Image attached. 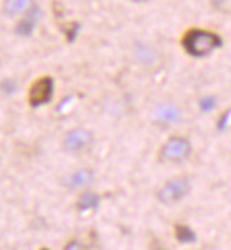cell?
I'll return each instance as SVG.
<instances>
[{"label":"cell","mask_w":231,"mask_h":250,"mask_svg":"<svg viewBox=\"0 0 231 250\" xmlns=\"http://www.w3.org/2000/svg\"><path fill=\"white\" fill-rule=\"evenodd\" d=\"M92 181V171L90 170H78L74 174H71L67 180V187L74 189V188H81L85 187L87 184H90Z\"/></svg>","instance_id":"obj_8"},{"label":"cell","mask_w":231,"mask_h":250,"mask_svg":"<svg viewBox=\"0 0 231 250\" xmlns=\"http://www.w3.org/2000/svg\"><path fill=\"white\" fill-rule=\"evenodd\" d=\"M182 109L172 102L159 104L153 109V119L162 125H175L182 120Z\"/></svg>","instance_id":"obj_6"},{"label":"cell","mask_w":231,"mask_h":250,"mask_svg":"<svg viewBox=\"0 0 231 250\" xmlns=\"http://www.w3.org/2000/svg\"><path fill=\"white\" fill-rule=\"evenodd\" d=\"M199 105H200V109L203 110L204 113H208V112H211L217 106V98H214V96H204V98L200 99Z\"/></svg>","instance_id":"obj_11"},{"label":"cell","mask_w":231,"mask_h":250,"mask_svg":"<svg viewBox=\"0 0 231 250\" xmlns=\"http://www.w3.org/2000/svg\"><path fill=\"white\" fill-rule=\"evenodd\" d=\"M129 1H134V3H143V1H149V0H129Z\"/></svg>","instance_id":"obj_13"},{"label":"cell","mask_w":231,"mask_h":250,"mask_svg":"<svg viewBox=\"0 0 231 250\" xmlns=\"http://www.w3.org/2000/svg\"><path fill=\"white\" fill-rule=\"evenodd\" d=\"M98 201H99V198L96 197L94 192H84L77 202V208H78V211L94 209L98 205Z\"/></svg>","instance_id":"obj_9"},{"label":"cell","mask_w":231,"mask_h":250,"mask_svg":"<svg viewBox=\"0 0 231 250\" xmlns=\"http://www.w3.org/2000/svg\"><path fill=\"white\" fill-rule=\"evenodd\" d=\"M185 51L196 58H203L217 50L223 44L221 37L204 28H191L182 40Z\"/></svg>","instance_id":"obj_1"},{"label":"cell","mask_w":231,"mask_h":250,"mask_svg":"<svg viewBox=\"0 0 231 250\" xmlns=\"http://www.w3.org/2000/svg\"><path fill=\"white\" fill-rule=\"evenodd\" d=\"M191 154V145L186 137L173 136L166 140L161 148V158L166 163L179 164L186 161Z\"/></svg>","instance_id":"obj_2"},{"label":"cell","mask_w":231,"mask_h":250,"mask_svg":"<svg viewBox=\"0 0 231 250\" xmlns=\"http://www.w3.org/2000/svg\"><path fill=\"white\" fill-rule=\"evenodd\" d=\"M138 57L140 58V61H142L143 64H152V62H155V54L152 53L149 48L145 47V45H140V47H139Z\"/></svg>","instance_id":"obj_12"},{"label":"cell","mask_w":231,"mask_h":250,"mask_svg":"<svg viewBox=\"0 0 231 250\" xmlns=\"http://www.w3.org/2000/svg\"><path fill=\"white\" fill-rule=\"evenodd\" d=\"M94 142V136L92 133L87 129H72L66 134L64 137V148L68 153H81L84 150H87Z\"/></svg>","instance_id":"obj_5"},{"label":"cell","mask_w":231,"mask_h":250,"mask_svg":"<svg viewBox=\"0 0 231 250\" xmlns=\"http://www.w3.org/2000/svg\"><path fill=\"white\" fill-rule=\"evenodd\" d=\"M175 232H176V239L180 243H193V242H196V233L191 230L187 225H177Z\"/></svg>","instance_id":"obj_10"},{"label":"cell","mask_w":231,"mask_h":250,"mask_svg":"<svg viewBox=\"0 0 231 250\" xmlns=\"http://www.w3.org/2000/svg\"><path fill=\"white\" fill-rule=\"evenodd\" d=\"M53 88H54V83L50 77H43L34 81L28 91V104L34 107L47 104L51 99Z\"/></svg>","instance_id":"obj_4"},{"label":"cell","mask_w":231,"mask_h":250,"mask_svg":"<svg viewBox=\"0 0 231 250\" xmlns=\"http://www.w3.org/2000/svg\"><path fill=\"white\" fill-rule=\"evenodd\" d=\"M30 6H31V0H4L1 9L7 17H16L28 12Z\"/></svg>","instance_id":"obj_7"},{"label":"cell","mask_w":231,"mask_h":250,"mask_svg":"<svg viewBox=\"0 0 231 250\" xmlns=\"http://www.w3.org/2000/svg\"><path fill=\"white\" fill-rule=\"evenodd\" d=\"M189 191H190V181L187 178L185 177L172 178L161 187V189L158 191V199L164 205L176 204L186 197Z\"/></svg>","instance_id":"obj_3"}]
</instances>
